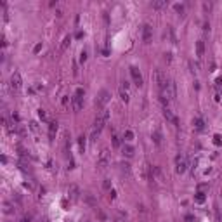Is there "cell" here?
<instances>
[{
	"mask_svg": "<svg viewBox=\"0 0 222 222\" xmlns=\"http://www.w3.org/2000/svg\"><path fill=\"white\" fill-rule=\"evenodd\" d=\"M109 97H111V94H109L108 90H101V92H99V96H97V99H96V106L104 109V106L108 104Z\"/></svg>",
	"mask_w": 222,
	"mask_h": 222,
	"instance_id": "cell-8",
	"label": "cell"
},
{
	"mask_svg": "<svg viewBox=\"0 0 222 222\" xmlns=\"http://www.w3.org/2000/svg\"><path fill=\"white\" fill-rule=\"evenodd\" d=\"M71 108H73V111H80V109L83 108V97L75 94V96L71 97Z\"/></svg>",
	"mask_w": 222,
	"mask_h": 222,
	"instance_id": "cell-13",
	"label": "cell"
},
{
	"mask_svg": "<svg viewBox=\"0 0 222 222\" xmlns=\"http://www.w3.org/2000/svg\"><path fill=\"white\" fill-rule=\"evenodd\" d=\"M115 222H125V219H123V217H122V215H118V217H116V219H115Z\"/></svg>",
	"mask_w": 222,
	"mask_h": 222,
	"instance_id": "cell-36",
	"label": "cell"
},
{
	"mask_svg": "<svg viewBox=\"0 0 222 222\" xmlns=\"http://www.w3.org/2000/svg\"><path fill=\"white\" fill-rule=\"evenodd\" d=\"M120 97H122V101H123V102H129V101H130L129 90H127V89H123V87H120Z\"/></svg>",
	"mask_w": 222,
	"mask_h": 222,
	"instance_id": "cell-20",
	"label": "cell"
},
{
	"mask_svg": "<svg viewBox=\"0 0 222 222\" xmlns=\"http://www.w3.org/2000/svg\"><path fill=\"white\" fill-rule=\"evenodd\" d=\"M163 116H165V120H167L168 123H172L174 127H177V125H179V118L175 116V113H174L172 109H168V108H163Z\"/></svg>",
	"mask_w": 222,
	"mask_h": 222,
	"instance_id": "cell-11",
	"label": "cell"
},
{
	"mask_svg": "<svg viewBox=\"0 0 222 222\" xmlns=\"http://www.w3.org/2000/svg\"><path fill=\"white\" fill-rule=\"evenodd\" d=\"M57 122H49V141H54L56 139V134H57Z\"/></svg>",
	"mask_w": 222,
	"mask_h": 222,
	"instance_id": "cell-14",
	"label": "cell"
},
{
	"mask_svg": "<svg viewBox=\"0 0 222 222\" xmlns=\"http://www.w3.org/2000/svg\"><path fill=\"white\" fill-rule=\"evenodd\" d=\"M151 137H153V142H155L156 146H160V144H162V132H160L158 129H155V130H153V135H151Z\"/></svg>",
	"mask_w": 222,
	"mask_h": 222,
	"instance_id": "cell-16",
	"label": "cell"
},
{
	"mask_svg": "<svg viewBox=\"0 0 222 222\" xmlns=\"http://www.w3.org/2000/svg\"><path fill=\"white\" fill-rule=\"evenodd\" d=\"M80 188L76 186V184H71L69 188H68V198L71 200V201H78V198H80Z\"/></svg>",
	"mask_w": 222,
	"mask_h": 222,
	"instance_id": "cell-12",
	"label": "cell"
},
{
	"mask_svg": "<svg viewBox=\"0 0 222 222\" xmlns=\"http://www.w3.org/2000/svg\"><path fill=\"white\" fill-rule=\"evenodd\" d=\"M30 130H31V132H35V134H38V130H40L38 123H36V122H30Z\"/></svg>",
	"mask_w": 222,
	"mask_h": 222,
	"instance_id": "cell-27",
	"label": "cell"
},
{
	"mask_svg": "<svg viewBox=\"0 0 222 222\" xmlns=\"http://www.w3.org/2000/svg\"><path fill=\"white\" fill-rule=\"evenodd\" d=\"M2 207H3V212H5V214H12V212L16 210V207H14V205H12L10 201H7V200H3Z\"/></svg>",
	"mask_w": 222,
	"mask_h": 222,
	"instance_id": "cell-17",
	"label": "cell"
},
{
	"mask_svg": "<svg viewBox=\"0 0 222 222\" xmlns=\"http://www.w3.org/2000/svg\"><path fill=\"white\" fill-rule=\"evenodd\" d=\"M120 172H122L123 175L130 177V174H132V170H130V165H129V163H120Z\"/></svg>",
	"mask_w": 222,
	"mask_h": 222,
	"instance_id": "cell-19",
	"label": "cell"
},
{
	"mask_svg": "<svg viewBox=\"0 0 222 222\" xmlns=\"http://www.w3.org/2000/svg\"><path fill=\"white\" fill-rule=\"evenodd\" d=\"M167 80H168V78H167V75H165L162 69H155V71H153V83L156 85L158 90L163 89V85L167 83Z\"/></svg>",
	"mask_w": 222,
	"mask_h": 222,
	"instance_id": "cell-3",
	"label": "cell"
},
{
	"mask_svg": "<svg viewBox=\"0 0 222 222\" xmlns=\"http://www.w3.org/2000/svg\"><path fill=\"white\" fill-rule=\"evenodd\" d=\"M38 116H40L42 122H45V120H47V113H45V109H38Z\"/></svg>",
	"mask_w": 222,
	"mask_h": 222,
	"instance_id": "cell-30",
	"label": "cell"
},
{
	"mask_svg": "<svg viewBox=\"0 0 222 222\" xmlns=\"http://www.w3.org/2000/svg\"><path fill=\"white\" fill-rule=\"evenodd\" d=\"M108 120H109V109L104 108V109L99 111V115L96 118V123H94V129H92V134H90V141H96L99 137V134L104 129V125L108 123Z\"/></svg>",
	"mask_w": 222,
	"mask_h": 222,
	"instance_id": "cell-2",
	"label": "cell"
},
{
	"mask_svg": "<svg viewBox=\"0 0 222 222\" xmlns=\"http://www.w3.org/2000/svg\"><path fill=\"white\" fill-rule=\"evenodd\" d=\"M111 139H113V146H115V148H120V144H122V142H120V137H118L116 134H113Z\"/></svg>",
	"mask_w": 222,
	"mask_h": 222,
	"instance_id": "cell-28",
	"label": "cell"
},
{
	"mask_svg": "<svg viewBox=\"0 0 222 222\" xmlns=\"http://www.w3.org/2000/svg\"><path fill=\"white\" fill-rule=\"evenodd\" d=\"M141 36H142V42L144 43H151L153 40V26L151 24H142V30H141Z\"/></svg>",
	"mask_w": 222,
	"mask_h": 222,
	"instance_id": "cell-7",
	"label": "cell"
},
{
	"mask_svg": "<svg viewBox=\"0 0 222 222\" xmlns=\"http://www.w3.org/2000/svg\"><path fill=\"white\" fill-rule=\"evenodd\" d=\"M102 186H104V189H109V188H111V182H109V181H108V179H106V181H104V184H102Z\"/></svg>",
	"mask_w": 222,
	"mask_h": 222,
	"instance_id": "cell-34",
	"label": "cell"
},
{
	"mask_svg": "<svg viewBox=\"0 0 222 222\" xmlns=\"http://www.w3.org/2000/svg\"><path fill=\"white\" fill-rule=\"evenodd\" d=\"M174 7H175V10H177V12H181V14L184 12V5H181V3H175Z\"/></svg>",
	"mask_w": 222,
	"mask_h": 222,
	"instance_id": "cell-33",
	"label": "cell"
},
{
	"mask_svg": "<svg viewBox=\"0 0 222 222\" xmlns=\"http://www.w3.org/2000/svg\"><path fill=\"white\" fill-rule=\"evenodd\" d=\"M123 139H125V141H127V142H130V141H132V139H134V132H132V130H130V129H127V130H125V132H123Z\"/></svg>",
	"mask_w": 222,
	"mask_h": 222,
	"instance_id": "cell-24",
	"label": "cell"
},
{
	"mask_svg": "<svg viewBox=\"0 0 222 222\" xmlns=\"http://www.w3.org/2000/svg\"><path fill=\"white\" fill-rule=\"evenodd\" d=\"M215 83H217V85H219V87H221V85H222V76H219V78H217V80H215Z\"/></svg>",
	"mask_w": 222,
	"mask_h": 222,
	"instance_id": "cell-37",
	"label": "cell"
},
{
	"mask_svg": "<svg viewBox=\"0 0 222 222\" xmlns=\"http://www.w3.org/2000/svg\"><path fill=\"white\" fill-rule=\"evenodd\" d=\"M193 125H195L198 130H203V129H205V123H203L201 118H195V120H193Z\"/></svg>",
	"mask_w": 222,
	"mask_h": 222,
	"instance_id": "cell-23",
	"label": "cell"
},
{
	"mask_svg": "<svg viewBox=\"0 0 222 222\" xmlns=\"http://www.w3.org/2000/svg\"><path fill=\"white\" fill-rule=\"evenodd\" d=\"M149 181H155L158 186L163 184V172L160 167H151V179Z\"/></svg>",
	"mask_w": 222,
	"mask_h": 222,
	"instance_id": "cell-9",
	"label": "cell"
},
{
	"mask_svg": "<svg viewBox=\"0 0 222 222\" xmlns=\"http://www.w3.org/2000/svg\"><path fill=\"white\" fill-rule=\"evenodd\" d=\"M56 16H57V17H61V16H63V10H61V9H57V10H56Z\"/></svg>",
	"mask_w": 222,
	"mask_h": 222,
	"instance_id": "cell-38",
	"label": "cell"
},
{
	"mask_svg": "<svg viewBox=\"0 0 222 222\" xmlns=\"http://www.w3.org/2000/svg\"><path fill=\"white\" fill-rule=\"evenodd\" d=\"M85 61H87V50H82V52H80V63L83 64Z\"/></svg>",
	"mask_w": 222,
	"mask_h": 222,
	"instance_id": "cell-31",
	"label": "cell"
},
{
	"mask_svg": "<svg viewBox=\"0 0 222 222\" xmlns=\"http://www.w3.org/2000/svg\"><path fill=\"white\" fill-rule=\"evenodd\" d=\"M214 97H215V101L217 102H222V94L219 92V90H215V94H214Z\"/></svg>",
	"mask_w": 222,
	"mask_h": 222,
	"instance_id": "cell-32",
	"label": "cell"
},
{
	"mask_svg": "<svg viewBox=\"0 0 222 222\" xmlns=\"http://www.w3.org/2000/svg\"><path fill=\"white\" fill-rule=\"evenodd\" d=\"M174 99H175V83L172 80H167V83L160 90V102L163 104V108H168V104Z\"/></svg>",
	"mask_w": 222,
	"mask_h": 222,
	"instance_id": "cell-1",
	"label": "cell"
},
{
	"mask_svg": "<svg viewBox=\"0 0 222 222\" xmlns=\"http://www.w3.org/2000/svg\"><path fill=\"white\" fill-rule=\"evenodd\" d=\"M134 153H135V149H134L130 144H125V146H123V155H125L127 158H132V156H134Z\"/></svg>",
	"mask_w": 222,
	"mask_h": 222,
	"instance_id": "cell-18",
	"label": "cell"
},
{
	"mask_svg": "<svg viewBox=\"0 0 222 222\" xmlns=\"http://www.w3.org/2000/svg\"><path fill=\"white\" fill-rule=\"evenodd\" d=\"M109 162H111V158H109V149H108V148H102V151H101V155H99V160H97L99 170H106L108 165H109Z\"/></svg>",
	"mask_w": 222,
	"mask_h": 222,
	"instance_id": "cell-5",
	"label": "cell"
},
{
	"mask_svg": "<svg viewBox=\"0 0 222 222\" xmlns=\"http://www.w3.org/2000/svg\"><path fill=\"white\" fill-rule=\"evenodd\" d=\"M130 75H132V80H134V83H135L137 87H142L144 80H142V75H141L139 68H135V66H130Z\"/></svg>",
	"mask_w": 222,
	"mask_h": 222,
	"instance_id": "cell-10",
	"label": "cell"
},
{
	"mask_svg": "<svg viewBox=\"0 0 222 222\" xmlns=\"http://www.w3.org/2000/svg\"><path fill=\"white\" fill-rule=\"evenodd\" d=\"M69 42H71V36H69V35H68V36H64V40H63V43H61V47H59V52H64V50L68 49Z\"/></svg>",
	"mask_w": 222,
	"mask_h": 222,
	"instance_id": "cell-21",
	"label": "cell"
},
{
	"mask_svg": "<svg viewBox=\"0 0 222 222\" xmlns=\"http://www.w3.org/2000/svg\"><path fill=\"white\" fill-rule=\"evenodd\" d=\"M195 201H196V203H203V201H205V195H203V193H198V195L195 196Z\"/></svg>",
	"mask_w": 222,
	"mask_h": 222,
	"instance_id": "cell-29",
	"label": "cell"
},
{
	"mask_svg": "<svg viewBox=\"0 0 222 222\" xmlns=\"http://www.w3.org/2000/svg\"><path fill=\"white\" fill-rule=\"evenodd\" d=\"M9 85H10V90L12 92H19L23 89V78L19 75V71H14L10 75V80H9Z\"/></svg>",
	"mask_w": 222,
	"mask_h": 222,
	"instance_id": "cell-4",
	"label": "cell"
},
{
	"mask_svg": "<svg viewBox=\"0 0 222 222\" xmlns=\"http://www.w3.org/2000/svg\"><path fill=\"white\" fill-rule=\"evenodd\" d=\"M165 5H167V0H156V2H153V9H162Z\"/></svg>",
	"mask_w": 222,
	"mask_h": 222,
	"instance_id": "cell-25",
	"label": "cell"
},
{
	"mask_svg": "<svg viewBox=\"0 0 222 222\" xmlns=\"http://www.w3.org/2000/svg\"><path fill=\"white\" fill-rule=\"evenodd\" d=\"M214 141H215V144H222V141H221V135H215V137H214Z\"/></svg>",
	"mask_w": 222,
	"mask_h": 222,
	"instance_id": "cell-35",
	"label": "cell"
},
{
	"mask_svg": "<svg viewBox=\"0 0 222 222\" xmlns=\"http://www.w3.org/2000/svg\"><path fill=\"white\" fill-rule=\"evenodd\" d=\"M85 144H87V142H85V137H83V135H82V137H78V148H80V151H82V153L85 151Z\"/></svg>",
	"mask_w": 222,
	"mask_h": 222,
	"instance_id": "cell-26",
	"label": "cell"
},
{
	"mask_svg": "<svg viewBox=\"0 0 222 222\" xmlns=\"http://www.w3.org/2000/svg\"><path fill=\"white\" fill-rule=\"evenodd\" d=\"M71 104V99H69V96H63V99H61V106H63V109H68V106Z\"/></svg>",
	"mask_w": 222,
	"mask_h": 222,
	"instance_id": "cell-22",
	"label": "cell"
},
{
	"mask_svg": "<svg viewBox=\"0 0 222 222\" xmlns=\"http://www.w3.org/2000/svg\"><path fill=\"white\" fill-rule=\"evenodd\" d=\"M188 170V158L184 155H177L175 158V172L177 174H184Z\"/></svg>",
	"mask_w": 222,
	"mask_h": 222,
	"instance_id": "cell-6",
	"label": "cell"
},
{
	"mask_svg": "<svg viewBox=\"0 0 222 222\" xmlns=\"http://www.w3.org/2000/svg\"><path fill=\"white\" fill-rule=\"evenodd\" d=\"M196 56H198V59H201L205 56V43H203V40L196 42Z\"/></svg>",
	"mask_w": 222,
	"mask_h": 222,
	"instance_id": "cell-15",
	"label": "cell"
},
{
	"mask_svg": "<svg viewBox=\"0 0 222 222\" xmlns=\"http://www.w3.org/2000/svg\"><path fill=\"white\" fill-rule=\"evenodd\" d=\"M19 222H30V217H28V215H24V217H23Z\"/></svg>",
	"mask_w": 222,
	"mask_h": 222,
	"instance_id": "cell-39",
	"label": "cell"
}]
</instances>
